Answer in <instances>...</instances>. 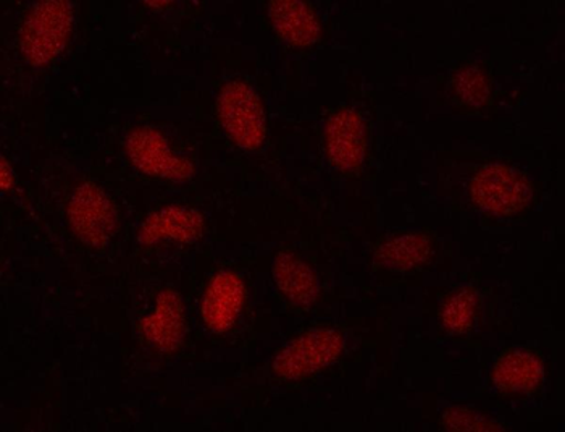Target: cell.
Segmentation results:
<instances>
[{"label": "cell", "mask_w": 565, "mask_h": 432, "mask_svg": "<svg viewBox=\"0 0 565 432\" xmlns=\"http://www.w3.org/2000/svg\"><path fill=\"white\" fill-rule=\"evenodd\" d=\"M72 27V3L64 0L38 3L24 19L20 33L24 57L36 67L47 65L64 51Z\"/></svg>", "instance_id": "6da1fadb"}, {"label": "cell", "mask_w": 565, "mask_h": 432, "mask_svg": "<svg viewBox=\"0 0 565 432\" xmlns=\"http://www.w3.org/2000/svg\"><path fill=\"white\" fill-rule=\"evenodd\" d=\"M218 118L228 137L243 149L260 148L265 115L259 96L244 83H228L217 97Z\"/></svg>", "instance_id": "7a4b0ae2"}, {"label": "cell", "mask_w": 565, "mask_h": 432, "mask_svg": "<svg viewBox=\"0 0 565 432\" xmlns=\"http://www.w3.org/2000/svg\"><path fill=\"white\" fill-rule=\"evenodd\" d=\"M343 350V337L331 329L302 334L277 355L274 371L280 378L299 379L333 363Z\"/></svg>", "instance_id": "3957f363"}, {"label": "cell", "mask_w": 565, "mask_h": 432, "mask_svg": "<svg viewBox=\"0 0 565 432\" xmlns=\"http://www.w3.org/2000/svg\"><path fill=\"white\" fill-rule=\"evenodd\" d=\"M73 232L90 246H103L117 230V212L99 187L85 183L73 193L68 204Z\"/></svg>", "instance_id": "277c9868"}, {"label": "cell", "mask_w": 565, "mask_h": 432, "mask_svg": "<svg viewBox=\"0 0 565 432\" xmlns=\"http://www.w3.org/2000/svg\"><path fill=\"white\" fill-rule=\"evenodd\" d=\"M127 151L131 162L153 179L186 182L193 176L190 160L174 155L166 137L153 128L132 131L128 137Z\"/></svg>", "instance_id": "5b68a950"}, {"label": "cell", "mask_w": 565, "mask_h": 432, "mask_svg": "<svg viewBox=\"0 0 565 432\" xmlns=\"http://www.w3.org/2000/svg\"><path fill=\"white\" fill-rule=\"evenodd\" d=\"M472 198L488 211L515 214L532 200V188L509 167L487 166L473 179Z\"/></svg>", "instance_id": "8992f818"}, {"label": "cell", "mask_w": 565, "mask_h": 432, "mask_svg": "<svg viewBox=\"0 0 565 432\" xmlns=\"http://www.w3.org/2000/svg\"><path fill=\"white\" fill-rule=\"evenodd\" d=\"M204 232V219L190 208L160 209L146 219L139 228L138 242L142 245H157L162 242H194Z\"/></svg>", "instance_id": "52a82bcc"}, {"label": "cell", "mask_w": 565, "mask_h": 432, "mask_svg": "<svg viewBox=\"0 0 565 432\" xmlns=\"http://www.w3.org/2000/svg\"><path fill=\"white\" fill-rule=\"evenodd\" d=\"M327 151L341 170L358 169L365 156L364 122L352 110H341L327 125Z\"/></svg>", "instance_id": "ba28073f"}, {"label": "cell", "mask_w": 565, "mask_h": 432, "mask_svg": "<svg viewBox=\"0 0 565 432\" xmlns=\"http://www.w3.org/2000/svg\"><path fill=\"white\" fill-rule=\"evenodd\" d=\"M244 285L238 275L223 271L209 285L202 299V319L214 333H225L238 318Z\"/></svg>", "instance_id": "9c48e42d"}, {"label": "cell", "mask_w": 565, "mask_h": 432, "mask_svg": "<svg viewBox=\"0 0 565 432\" xmlns=\"http://www.w3.org/2000/svg\"><path fill=\"white\" fill-rule=\"evenodd\" d=\"M146 339L162 351L180 347L184 337V312L180 296L172 291L162 292L156 309L141 324Z\"/></svg>", "instance_id": "30bf717a"}, {"label": "cell", "mask_w": 565, "mask_h": 432, "mask_svg": "<svg viewBox=\"0 0 565 432\" xmlns=\"http://www.w3.org/2000/svg\"><path fill=\"white\" fill-rule=\"evenodd\" d=\"M268 15L282 40L295 46H312L320 38V24L316 13L305 2L277 0L268 3Z\"/></svg>", "instance_id": "8fae6325"}, {"label": "cell", "mask_w": 565, "mask_h": 432, "mask_svg": "<svg viewBox=\"0 0 565 432\" xmlns=\"http://www.w3.org/2000/svg\"><path fill=\"white\" fill-rule=\"evenodd\" d=\"M274 275L278 288L295 305L310 306L319 294L316 274L295 254L280 253L274 263Z\"/></svg>", "instance_id": "7c38bea8"}, {"label": "cell", "mask_w": 565, "mask_h": 432, "mask_svg": "<svg viewBox=\"0 0 565 432\" xmlns=\"http://www.w3.org/2000/svg\"><path fill=\"white\" fill-rule=\"evenodd\" d=\"M543 379V366L525 351L505 355L494 368L493 381L505 392H530Z\"/></svg>", "instance_id": "4fadbf2b"}, {"label": "cell", "mask_w": 565, "mask_h": 432, "mask_svg": "<svg viewBox=\"0 0 565 432\" xmlns=\"http://www.w3.org/2000/svg\"><path fill=\"white\" fill-rule=\"evenodd\" d=\"M428 240L422 235H401L380 246L376 257L380 263L393 270H411L425 261Z\"/></svg>", "instance_id": "5bb4252c"}, {"label": "cell", "mask_w": 565, "mask_h": 432, "mask_svg": "<svg viewBox=\"0 0 565 432\" xmlns=\"http://www.w3.org/2000/svg\"><path fill=\"white\" fill-rule=\"evenodd\" d=\"M477 296L472 291L459 292L443 309V323L449 333H462L476 316Z\"/></svg>", "instance_id": "9a60e30c"}, {"label": "cell", "mask_w": 565, "mask_h": 432, "mask_svg": "<svg viewBox=\"0 0 565 432\" xmlns=\"http://www.w3.org/2000/svg\"><path fill=\"white\" fill-rule=\"evenodd\" d=\"M456 92L459 94L460 99L477 106V104H481L487 99V80H484V76L481 75L477 69L470 67L462 70V72L457 75Z\"/></svg>", "instance_id": "2e32d148"}, {"label": "cell", "mask_w": 565, "mask_h": 432, "mask_svg": "<svg viewBox=\"0 0 565 432\" xmlns=\"http://www.w3.org/2000/svg\"><path fill=\"white\" fill-rule=\"evenodd\" d=\"M13 180L15 179H13L12 169H10L7 160L2 159V169H0V185H2V190L7 191L9 188H12Z\"/></svg>", "instance_id": "e0dca14e"}]
</instances>
